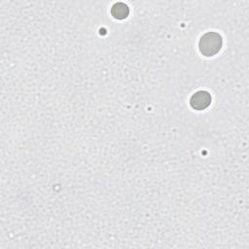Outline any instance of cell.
I'll return each mask as SVG.
<instances>
[{"label":"cell","instance_id":"1","mask_svg":"<svg viewBox=\"0 0 249 249\" xmlns=\"http://www.w3.org/2000/svg\"><path fill=\"white\" fill-rule=\"evenodd\" d=\"M223 46V38L218 32H207L203 34L198 42V49L202 55L213 56L217 54Z\"/></svg>","mask_w":249,"mask_h":249},{"label":"cell","instance_id":"2","mask_svg":"<svg viewBox=\"0 0 249 249\" xmlns=\"http://www.w3.org/2000/svg\"><path fill=\"white\" fill-rule=\"evenodd\" d=\"M210 104H211V94L206 90H198L195 92L190 99L191 107L197 111L206 109Z\"/></svg>","mask_w":249,"mask_h":249},{"label":"cell","instance_id":"3","mask_svg":"<svg viewBox=\"0 0 249 249\" xmlns=\"http://www.w3.org/2000/svg\"><path fill=\"white\" fill-rule=\"evenodd\" d=\"M128 14L129 9L124 3H116L111 8V15L117 19H124L128 16Z\"/></svg>","mask_w":249,"mask_h":249}]
</instances>
